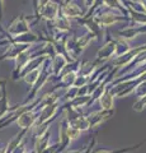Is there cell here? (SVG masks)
<instances>
[{
	"instance_id": "obj_1",
	"label": "cell",
	"mask_w": 146,
	"mask_h": 153,
	"mask_svg": "<svg viewBox=\"0 0 146 153\" xmlns=\"http://www.w3.org/2000/svg\"><path fill=\"white\" fill-rule=\"evenodd\" d=\"M34 119L36 117H34V115L32 112H24L23 115H21L19 120H18V125L26 130V129H28L32 125V123L34 121Z\"/></svg>"
},
{
	"instance_id": "obj_2",
	"label": "cell",
	"mask_w": 146,
	"mask_h": 153,
	"mask_svg": "<svg viewBox=\"0 0 146 153\" xmlns=\"http://www.w3.org/2000/svg\"><path fill=\"white\" fill-rule=\"evenodd\" d=\"M101 103H102V106L104 107L106 110H109L112 107V103H113V98H112V94L109 91H106L104 94L102 96V100H101Z\"/></svg>"
},
{
	"instance_id": "obj_3",
	"label": "cell",
	"mask_w": 146,
	"mask_h": 153,
	"mask_svg": "<svg viewBox=\"0 0 146 153\" xmlns=\"http://www.w3.org/2000/svg\"><path fill=\"white\" fill-rule=\"evenodd\" d=\"M64 13H65V16H67V17H78L79 14H80V9L76 7V5H66L64 8Z\"/></svg>"
},
{
	"instance_id": "obj_4",
	"label": "cell",
	"mask_w": 146,
	"mask_h": 153,
	"mask_svg": "<svg viewBox=\"0 0 146 153\" xmlns=\"http://www.w3.org/2000/svg\"><path fill=\"white\" fill-rule=\"evenodd\" d=\"M56 12H57V7L55 4H47L43 9V16L46 18H54L56 16Z\"/></svg>"
},
{
	"instance_id": "obj_5",
	"label": "cell",
	"mask_w": 146,
	"mask_h": 153,
	"mask_svg": "<svg viewBox=\"0 0 146 153\" xmlns=\"http://www.w3.org/2000/svg\"><path fill=\"white\" fill-rule=\"evenodd\" d=\"M55 110H56V105H48V106H46L45 111L42 112V116H41L42 119L40 120V124H42L46 120V119H48L50 116H52L54 112H55Z\"/></svg>"
},
{
	"instance_id": "obj_6",
	"label": "cell",
	"mask_w": 146,
	"mask_h": 153,
	"mask_svg": "<svg viewBox=\"0 0 146 153\" xmlns=\"http://www.w3.org/2000/svg\"><path fill=\"white\" fill-rule=\"evenodd\" d=\"M146 142V140H145ZM144 142V143H145ZM144 143H140V144H137L136 147H132V148H126V149H120V151H114V152H108V151H99V152H97V153H126V152H130V151H134V149H136L137 147H140V146H142Z\"/></svg>"
},
{
	"instance_id": "obj_7",
	"label": "cell",
	"mask_w": 146,
	"mask_h": 153,
	"mask_svg": "<svg viewBox=\"0 0 146 153\" xmlns=\"http://www.w3.org/2000/svg\"><path fill=\"white\" fill-rule=\"evenodd\" d=\"M145 105H146V96H145L142 100H140V101L135 105V110H136V111H140V110H142V108H144Z\"/></svg>"
},
{
	"instance_id": "obj_8",
	"label": "cell",
	"mask_w": 146,
	"mask_h": 153,
	"mask_svg": "<svg viewBox=\"0 0 146 153\" xmlns=\"http://www.w3.org/2000/svg\"><path fill=\"white\" fill-rule=\"evenodd\" d=\"M0 153H5V152H4L3 149H0Z\"/></svg>"
}]
</instances>
